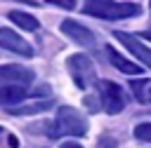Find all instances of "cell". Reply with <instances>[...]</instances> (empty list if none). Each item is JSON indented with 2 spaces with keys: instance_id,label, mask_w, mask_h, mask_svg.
<instances>
[{
  "instance_id": "obj_13",
  "label": "cell",
  "mask_w": 151,
  "mask_h": 148,
  "mask_svg": "<svg viewBox=\"0 0 151 148\" xmlns=\"http://www.w3.org/2000/svg\"><path fill=\"white\" fill-rule=\"evenodd\" d=\"M132 92L139 103H151V80H134Z\"/></svg>"
},
{
  "instance_id": "obj_10",
  "label": "cell",
  "mask_w": 151,
  "mask_h": 148,
  "mask_svg": "<svg viewBox=\"0 0 151 148\" xmlns=\"http://www.w3.org/2000/svg\"><path fill=\"white\" fill-rule=\"evenodd\" d=\"M106 54H109V61L120 70V73H127V75H139L142 73V68L144 66H137L134 61H130V59H125V56H120L113 47H106Z\"/></svg>"
},
{
  "instance_id": "obj_2",
  "label": "cell",
  "mask_w": 151,
  "mask_h": 148,
  "mask_svg": "<svg viewBox=\"0 0 151 148\" xmlns=\"http://www.w3.org/2000/svg\"><path fill=\"white\" fill-rule=\"evenodd\" d=\"M85 132H87L85 117L71 106H61L57 110V120L50 122V127H47V134L54 139L57 136H83Z\"/></svg>"
},
{
  "instance_id": "obj_12",
  "label": "cell",
  "mask_w": 151,
  "mask_h": 148,
  "mask_svg": "<svg viewBox=\"0 0 151 148\" xmlns=\"http://www.w3.org/2000/svg\"><path fill=\"white\" fill-rule=\"evenodd\" d=\"M9 21L12 23H17L19 28H24V31H38L40 28V23H38V19L35 16H31V14H26V12H9Z\"/></svg>"
},
{
  "instance_id": "obj_6",
  "label": "cell",
  "mask_w": 151,
  "mask_h": 148,
  "mask_svg": "<svg viewBox=\"0 0 151 148\" xmlns=\"http://www.w3.org/2000/svg\"><path fill=\"white\" fill-rule=\"evenodd\" d=\"M0 47L7 52H14L19 56H33V47L24 38H19L12 28H0Z\"/></svg>"
},
{
  "instance_id": "obj_14",
  "label": "cell",
  "mask_w": 151,
  "mask_h": 148,
  "mask_svg": "<svg viewBox=\"0 0 151 148\" xmlns=\"http://www.w3.org/2000/svg\"><path fill=\"white\" fill-rule=\"evenodd\" d=\"M134 136H137L139 141L151 143V125H137V127H134Z\"/></svg>"
},
{
  "instance_id": "obj_19",
  "label": "cell",
  "mask_w": 151,
  "mask_h": 148,
  "mask_svg": "<svg viewBox=\"0 0 151 148\" xmlns=\"http://www.w3.org/2000/svg\"><path fill=\"white\" fill-rule=\"evenodd\" d=\"M0 134H2V127H0Z\"/></svg>"
},
{
  "instance_id": "obj_1",
  "label": "cell",
  "mask_w": 151,
  "mask_h": 148,
  "mask_svg": "<svg viewBox=\"0 0 151 148\" xmlns=\"http://www.w3.org/2000/svg\"><path fill=\"white\" fill-rule=\"evenodd\" d=\"M83 12L97 19H130L139 16L142 7L134 2H116V0H85Z\"/></svg>"
},
{
  "instance_id": "obj_7",
  "label": "cell",
  "mask_w": 151,
  "mask_h": 148,
  "mask_svg": "<svg viewBox=\"0 0 151 148\" xmlns=\"http://www.w3.org/2000/svg\"><path fill=\"white\" fill-rule=\"evenodd\" d=\"M35 78V73L26 66H14V63H7V66H0V85H7V82H21V85H31Z\"/></svg>"
},
{
  "instance_id": "obj_11",
  "label": "cell",
  "mask_w": 151,
  "mask_h": 148,
  "mask_svg": "<svg viewBox=\"0 0 151 148\" xmlns=\"http://www.w3.org/2000/svg\"><path fill=\"white\" fill-rule=\"evenodd\" d=\"M52 108V101L42 99V101H35V103H28V106H9V115H35V113H45Z\"/></svg>"
},
{
  "instance_id": "obj_4",
  "label": "cell",
  "mask_w": 151,
  "mask_h": 148,
  "mask_svg": "<svg viewBox=\"0 0 151 148\" xmlns=\"http://www.w3.org/2000/svg\"><path fill=\"white\" fill-rule=\"evenodd\" d=\"M99 96H101V108L106 113H111V115L120 113L125 108V103H127L123 87L116 85V82H111V80H101L99 82Z\"/></svg>"
},
{
  "instance_id": "obj_9",
  "label": "cell",
  "mask_w": 151,
  "mask_h": 148,
  "mask_svg": "<svg viewBox=\"0 0 151 148\" xmlns=\"http://www.w3.org/2000/svg\"><path fill=\"white\" fill-rule=\"evenodd\" d=\"M28 94H31V92L26 89V85H21V82H7V85L0 87V103H2L5 108H9V106H14V103H21Z\"/></svg>"
},
{
  "instance_id": "obj_3",
  "label": "cell",
  "mask_w": 151,
  "mask_h": 148,
  "mask_svg": "<svg viewBox=\"0 0 151 148\" xmlns=\"http://www.w3.org/2000/svg\"><path fill=\"white\" fill-rule=\"evenodd\" d=\"M66 68H68V73H71L76 87H80V89L92 87L97 73H94L92 61H90L85 54H73V56H68V59H66Z\"/></svg>"
},
{
  "instance_id": "obj_5",
  "label": "cell",
  "mask_w": 151,
  "mask_h": 148,
  "mask_svg": "<svg viewBox=\"0 0 151 148\" xmlns=\"http://www.w3.org/2000/svg\"><path fill=\"white\" fill-rule=\"evenodd\" d=\"M113 38H116L118 42H123V47H125L130 54H134V56L142 61V66L151 68V49H149L146 45H142L139 38H134V35H130V33H123V31H116Z\"/></svg>"
},
{
  "instance_id": "obj_17",
  "label": "cell",
  "mask_w": 151,
  "mask_h": 148,
  "mask_svg": "<svg viewBox=\"0 0 151 148\" xmlns=\"http://www.w3.org/2000/svg\"><path fill=\"white\" fill-rule=\"evenodd\" d=\"M59 148H83L80 143H76V141H66V143H61Z\"/></svg>"
},
{
  "instance_id": "obj_18",
  "label": "cell",
  "mask_w": 151,
  "mask_h": 148,
  "mask_svg": "<svg viewBox=\"0 0 151 148\" xmlns=\"http://www.w3.org/2000/svg\"><path fill=\"white\" fill-rule=\"evenodd\" d=\"M142 38L144 40H151V33H142Z\"/></svg>"
},
{
  "instance_id": "obj_15",
  "label": "cell",
  "mask_w": 151,
  "mask_h": 148,
  "mask_svg": "<svg viewBox=\"0 0 151 148\" xmlns=\"http://www.w3.org/2000/svg\"><path fill=\"white\" fill-rule=\"evenodd\" d=\"M50 5H57V7H64V9H73L78 0H47Z\"/></svg>"
},
{
  "instance_id": "obj_16",
  "label": "cell",
  "mask_w": 151,
  "mask_h": 148,
  "mask_svg": "<svg viewBox=\"0 0 151 148\" xmlns=\"http://www.w3.org/2000/svg\"><path fill=\"white\" fill-rule=\"evenodd\" d=\"M99 148H116V141H113V139H109V136H101Z\"/></svg>"
},
{
  "instance_id": "obj_8",
  "label": "cell",
  "mask_w": 151,
  "mask_h": 148,
  "mask_svg": "<svg viewBox=\"0 0 151 148\" xmlns=\"http://www.w3.org/2000/svg\"><path fill=\"white\" fill-rule=\"evenodd\" d=\"M61 31H64V35H68V38L76 40L78 45H85V47H92V45H94L92 31L85 28L83 23L73 21V19H64V21H61Z\"/></svg>"
}]
</instances>
